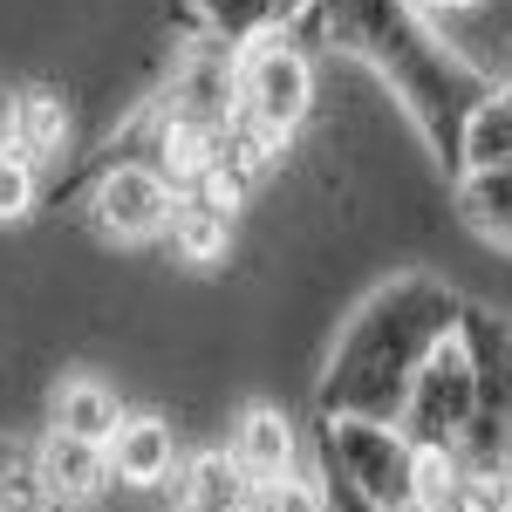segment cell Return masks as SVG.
<instances>
[{
    "mask_svg": "<svg viewBox=\"0 0 512 512\" xmlns=\"http://www.w3.org/2000/svg\"><path fill=\"white\" fill-rule=\"evenodd\" d=\"M328 451H335V465H342V478L355 485L362 506H376V512L417 506V451L396 431L342 417V424H328Z\"/></svg>",
    "mask_w": 512,
    "mask_h": 512,
    "instance_id": "1",
    "label": "cell"
},
{
    "mask_svg": "<svg viewBox=\"0 0 512 512\" xmlns=\"http://www.w3.org/2000/svg\"><path fill=\"white\" fill-rule=\"evenodd\" d=\"M308 96H315V69L287 41H260L239 62V110L253 117L260 137H287L294 123L308 117Z\"/></svg>",
    "mask_w": 512,
    "mask_h": 512,
    "instance_id": "2",
    "label": "cell"
},
{
    "mask_svg": "<svg viewBox=\"0 0 512 512\" xmlns=\"http://www.w3.org/2000/svg\"><path fill=\"white\" fill-rule=\"evenodd\" d=\"M96 226L110 239H158L164 226H178V198L164 185V171L151 164H117L96 185Z\"/></svg>",
    "mask_w": 512,
    "mask_h": 512,
    "instance_id": "3",
    "label": "cell"
},
{
    "mask_svg": "<svg viewBox=\"0 0 512 512\" xmlns=\"http://www.w3.org/2000/svg\"><path fill=\"white\" fill-rule=\"evenodd\" d=\"M35 478L55 506H89L117 478L110 472V444H89V437H69L48 424V437H41V451H35Z\"/></svg>",
    "mask_w": 512,
    "mask_h": 512,
    "instance_id": "4",
    "label": "cell"
},
{
    "mask_svg": "<svg viewBox=\"0 0 512 512\" xmlns=\"http://www.w3.org/2000/svg\"><path fill=\"white\" fill-rule=\"evenodd\" d=\"M233 458L246 465V478L267 492L280 478H294V458H301V444H294V424H287V410L274 403H246L233 424Z\"/></svg>",
    "mask_w": 512,
    "mask_h": 512,
    "instance_id": "5",
    "label": "cell"
},
{
    "mask_svg": "<svg viewBox=\"0 0 512 512\" xmlns=\"http://www.w3.org/2000/svg\"><path fill=\"white\" fill-rule=\"evenodd\" d=\"M178 512H260V485L233 451H198L178 465Z\"/></svg>",
    "mask_w": 512,
    "mask_h": 512,
    "instance_id": "6",
    "label": "cell"
},
{
    "mask_svg": "<svg viewBox=\"0 0 512 512\" xmlns=\"http://www.w3.org/2000/svg\"><path fill=\"white\" fill-rule=\"evenodd\" d=\"M171 458H178V444H171V424L151 417V410H130L110 437V472L117 485L130 492H158L164 478H171Z\"/></svg>",
    "mask_w": 512,
    "mask_h": 512,
    "instance_id": "7",
    "label": "cell"
},
{
    "mask_svg": "<svg viewBox=\"0 0 512 512\" xmlns=\"http://www.w3.org/2000/svg\"><path fill=\"white\" fill-rule=\"evenodd\" d=\"M239 103V69L233 62H192L178 89H171V123H198V130H219Z\"/></svg>",
    "mask_w": 512,
    "mask_h": 512,
    "instance_id": "8",
    "label": "cell"
},
{
    "mask_svg": "<svg viewBox=\"0 0 512 512\" xmlns=\"http://www.w3.org/2000/svg\"><path fill=\"white\" fill-rule=\"evenodd\" d=\"M123 417H130V410L117 403V390H110L103 376H69V383L55 390V431H69V437L110 444Z\"/></svg>",
    "mask_w": 512,
    "mask_h": 512,
    "instance_id": "9",
    "label": "cell"
},
{
    "mask_svg": "<svg viewBox=\"0 0 512 512\" xmlns=\"http://www.w3.org/2000/svg\"><path fill=\"white\" fill-rule=\"evenodd\" d=\"M458 212L485 246H512V171H465Z\"/></svg>",
    "mask_w": 512,
    "mask_h": 512,
    "instance_id": "10",
    "label": "cell"
},
{
    "mask_svg": "<svg viewBox=\"0 0 512 512\" xmlns=\"http://www.w3.org/2000/svg\"><path fill=\"white\" fill-rule=\"evenodd\" d=\"M465 164L472 171H512V96L478 103L465 123Z\"/></svg>",
    "mask_w": 512,
    "mask_h": 512,
    "instance_id": "11",
    "label": "cell"
},
{
    "mask_svg": "<svg viewBox=\"0 0 512 512\" xmlns=\"http://www.w3.org/2000/svg\"><path fill=\"white\" fill-rule=\"evenodd\" d=\"M62 137H69L62 96L28 89V96H21V123H14V151H21V158H55V151H62Z\"/></svg>",
    "mask_w": 512,
    "mask_h": 512,
    "instance_id": "12",
    "label": "cell"
},
{
    "mask_svg": "<svg viewBox=\"0 0 512 512\" xmlns=\"http://www.w3.org/2000/svg\"><path fill=\"white\" fill-rule=\"evenodd\" d=\"M178 246H185V260H219L226 253V239H233V212H212V205H178Z\"/></svg>",
    "mask_w": 512,
    "mask_h": 512,
    "instance_id": "13",
    "label": "cell"
},
{
    "mask_svg": "<svg viewBox=\"0 0 512 512\" xmlns=\"http://www.w3.org/2000/svg\"><path fill=\"white\" fill-rule=\"evenodd\" d=\"M28 205H35V164L21 158L14 144H0V226L21 219Z\"/></svg>",
    "mask_w": 512,
    "mask_h": 512,
    "instance_id": "14",
    "label": "cell"
},
{
    "mask_svg": "<svg viewBox=\"0 0 512 512\" xmlns=\"http://www.w3.org/2000/svg\"><path fill=\"white\" fill-rule=\"evenodd\" d=\"M260 512H335L328 506V492H321L315 478H280V485H267V492H260Z\"/></svg>",
    "mask_w": 512,
    "mask_h": 512,
    "instance_id": "15",
    "label": "cell"
},
{
    "mask_svg": "<svg viewBox=\"0 0 512 512\" xmlns=\"http://www.w3.org/2000/svg\"><path fill=\"white\" fill-rule=\"evenodd\" d=\"M41 506H55V499L41 492L35 465L28 472H0V512H41Z\"/></svg>",
    "mask_w": 512,
    "mask_h": 512,
    "instance_id": "16",
    "label": "cell"
},
{
    "mask_svg": "<svg viewBox=\"0 0 512 512\" xmlns=\"http://www.w3.org/2000/svg\"><path fill=\"white\" fill-rule=\"evenodd\" d=\"M14 123H21V96H0V144H14Z\"/></svg>",
    "mask_w": 512,
    "mask_h": 512,
    "instance_id": "17",
    "label": "cell"
},
{
    "mask_svg": "<svg viewBox=\"0 0 512 512\" xmlns=\"http://www.w3.org/2000/svg\"><path fill=\"white\" fill-rule=\"evenodd\" d=\"M424 7H444V14H458V7H472V0H424Z\"/></svg>",
    "mask_w": 512,
    "mask_h": 512,
    "instance_id": "18",
    "label": "cell"
},
{
    "mask_svg": "<svg viewBox=\"0 0 512 512\" xmlns=\"http://www.w3.org/2000/svg\"><path fill=\"white\" fill-rule=\"evenodd\" d=\"M499 512H512V492H499Z\"/></svg>",
    "mask_w": 512,
    "mask_h": 512,
    "instance_id": "19",
    "label": "cell"
}]
</instances>
